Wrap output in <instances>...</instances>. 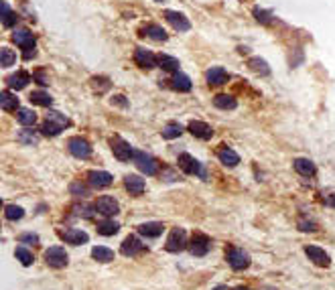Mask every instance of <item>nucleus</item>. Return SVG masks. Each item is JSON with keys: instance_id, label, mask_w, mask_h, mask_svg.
Segmentation results:
<instances>
[{"instance_id": "nucleus-11", "label": "nucleus", "mask_w": 335, "mask_h": 290, "mask_svg": "<svg viewBox=\"0 0 335 290\" xmlns=\"http://www.w3.org/2000/svg\"><path fill=\"white\" fill-rule=\"evenodd\" d=\"M164 19L171 23V27L175 29V31H189L191 29V23L187 21V17L185 15H181V13H175V11H164Z\"/></svg>"}, {"instance_id": "nucleus-21", "label": "nucleus", "mask_w": 335, "mask_h": 290, "mask_svg": "<svg viewBox=\"0 0 335 290\" xmlns=\"http://www.w3.org/2000/svg\"><path fill=\"white\" fill-rule=\"evenodd\" d=\"M205 77H207V83H210V85H222V83H226V81L230 79V75H228L222 67H212V69L205 73Z\"/></svg>"}, {"instance_id": "nucleus-47", "label": "nucleus", "mask_w": 335, "mask_h": 290, "mask_svg": "<svg viewBox=\"0 0 335 290\" xmlns=\"http://www.w3.org/2000/svg\"><path fill=\"white\" fill-rule=\"evenodd\" d=\"M325 205L335 207V195H327V197H325Z\"/></svg>"}, {"instance_id": "nucleus-30", "label": "nucleus", "mask_w": 335, "mask_h": 290, "mask_svg": "<svg viewBox=\"0 0 335 290\" xmlns=\"http://www.w3.org/2000/svg\"><path fill=\"white\" fill-rule=\"evenodd\" d=\"M118 229H120V223L114 219H106V221L98 223V233H102V235H114V233H118Z\"/></svg>"}, {"instance_id": "nucleus-19", "label": "nucleus", "mask_w": 335, "mask_h": 290, "mask_svg": "<svg viewBox=\"0 0 335 290\" xmlns=\"http://www.w3.org/2000/svg\"><path fill=\"white\" fill-rule=\"evenodd\" d=\"M29 81H31V75L27 71H17L15 75H11L7 79V83H9L11 89H23V87L29 85Z\"/></svg>"}, {"instance_id": "nucleus-15", "label": "nucleus", "mask_w": 335, "mask_h": 290, "mask_svg": "<svg viewBox=\"0 0 335 290\" xmlns=\"http://www.w3.org/2000/svg\"><path fill=\"white\" fill-rule=\"evenodd\" d=\"M134 61H136V65L142 67V69H152L158 59H156L150 51H146V49H136V51H134Z\"/></svg>"}, {"instance_id": "nucleus-38", "label": "nucleus", "mask_w": 335, "mask_h": 290, "mask_svg": "<svg viewBox=\"0 0 335 290\" xmlns=\"http://www.w3.org/2000/svg\"><path fill=\"white\" fill-rule=\"evenodd\" d=\"M250 69H252V71H256V73H262V75H268V73H270V69H268L266 61H264V59H258V57L250 59Z\"/></svg>"}, {"instance_id": "nucleus-29", "label": "nucleus", "mask_w": 335, "mask_h": 290, "mask_svg": "<svg viewBox=\"0 0 335 290\" xmlns=\"http://www.w3.org/2000/svg\"><path fill=\"white\" fill-rule=\"evenodd\" d=\"M29 100H31V104H35V106H43V108L51 106V102H53V98H51L47 91H41V89L33 91V93L29 95Z\"/></svg>"}, {"instance_id": "nucleus-27", "label": "nucleus", "mask_w": 335, "mask_h": 290, "mask_svg": "<svg viewBox=\"0 0 335 290\" xmlns=\"http://www.w3.org/2000/svg\"><path fill=\"white\" fill-rule=\"evenodd\" d=\"M142 35H146V37H150V39H154V41H166V33H164V29L162 27H158V25H146L144 29H142Z\"/></svg>"}, {"instance_id": "nucleus-16", "label": "nucleus", "mask_w": 335, "mask_h": 290, "mask_svg": "<svg viewBox=\"0 0 335 290\" xmlns=\"http://www.w3.org/2000/svg\"><path fill=\"white\" fill-rule=\"evenodd\" d=\"M189 132L195 136V138H201V140H210L214 136V128L201 120H195L189 124Z\"/></svg>"}, {"instance_id": "nucleus-45", "label": "nucleus", "mask_w": 335, "mask_h": 290, "mask_svg": "<svg viewBox=\"0 0 335 290\" xmlns=\"http://www.w3.org/2000/svg\"><path fill=\"white\" fill-rule=\"evenodd\" d=\"M33 79H35L37 83H41V85H47V83H49V77L45 75V71H35V73H33Z\"/></svg>"}, {"instance_id": "nucleus-34", "label": "nucleus", "mask_w": 335, "mask_h": 290, "mask_svg": "<svg viewBox=\"0 0 335 290\" xmlns=\"http://www.w3.org/2000/svg\"><path fill=\"white\" fill-rule=\"evenodd\" d=\"M17 118H19V122H21L23 126H33V124L37 122V114H35L33 110H27V108H21V110L17 112Z\"/></svg>"}, {"instance_id": "nucleus-40", "label": "nucleus", "mask_w": 335, "mask_h": 290, "mask_svg": "<svg viewBox=\"0 0 335 290\" xmlns=\"http://www.w3.org/2000/svg\"><path fill=\"white\" fill-rule=\"evenodd\" d=\"M61 126H57V124H53V122H49V120H45V124L41 126V132L45 134V136H59L61 134Z\"/></svg>"}, {"instance_id": "nucleus-13", "label": "nucleus", "mask_w": 335, "mask_h": 290, "mask_svg": "<svg viewBox=\"0 0 335 290\" xmlns=\"http://www.w3.org/2000/svg\"><path fill=\"white\" fill-rule=\"evenodd\" d=\"M305 254H307V256H309V260H311L313 264H317V266H323V268H327V266L331 264V260H329V254H327L325 250L317 248V246H307V248H305Z\"/></svg>"}, {"instance_id": "nucleus-18", "label": "nucleus", "mask_w": 335, "mask_h": 290, "mask_svg": "<svg viewBox=\"0 0 335 290\" xmlns=\"http://www.w3.org/2000/svg\"><path fill=\"white\" fill-rule=\"evenodd\" d=\"M124 187L130 195H142L144 193V179H140L136 175H128L124 179Z\"/></svg>"}, {"instance_id": "nucleus-2", "label": "nucleus", "mask_w": 335, "mask_h": 290, "mask_svg": "<svg viewBox=\"0 0 335 290\" xmlns=\"http://www.w3.org/2000/svg\"><path fill=\"white\" fill-rule=\"evenodd\" d=\"M179 167H181V171H185L187 175H195V177L205 179V171H203L201 163H199L197 159H193L191 155H187V153L179 155Z\"/></svg>"}, {"instance_id": "nucleus-32", "label": "nucleus", "mask_w": 335, "mask_h": 290, "mask_svg": "<svg viewBox=\"0 0 335 290\" xmlns=\"http://www.w3.org/2000/svg\"><path fill=\"white\" fill-rule=\"evenodd\" d=\"M158 65L164 71H171V73H177L179 71V61L175 57H169V55H160L158 57Z\"/></svg>"}, {"instance_id": "nucleus-12", "label": "nucleus", "mask_w": 335, "mask_h": 290, "mask_svg": "<svg viewBox=\"0 0 335 290\" xmlns=\"http://www.w3.org/2000/svg\"><path fill=\"white\" fill-rule=\"evenodd\" d=\"M88 183L94 189H106V187L112 185V175L106 173V171H92L88 175Z\"/></svg>"}, {"instance_id": "nucleus-49", "label": "nucleus", "mask_w": 335, "mask_h": 290, "mask_svg": "<svg viewBox=\"0 0 335 290\" xmlns=\"http://www.w3.org/2000/svg\"><path fill=\"white\" fill-rule=\"evenodd\" d=\"M236 290H250V288H242V286H240V288H236Z\"/></svg>"}, {"instance_id": "nucleus-6", "label": "nucleus", "mask_w": 335, "mask_h": 290, "mask_svg": "<svg viewBox=\"0 0 335 290\" xmlns=\"http://www.w3.org/2000/svg\"><path fill=\"white\" fill-rule=\"evenodd\" d=\"M45 262H47L51 268H65L69 260H67V254H65L63 248L53 246V248H49V250L45 252Z\"/></svg>"}, {"instance_id": "nucleus-25", "label": "nucleus", "mask_w": 335, "mask_h": 290, "mask_svg": "<svg viewBox=\"0 0 335 290\" xmlns=\"http://www.w3.org/2000/svg\"><path fill=\"white\" fill-rule=\"evenodd\" d=\"M171 87L177 89V91H189L191 89V79L185 75V73H173L171 77Z\"/></svg>"}, {"instance_id": "nucleus-7", "label": "nucleus", "mask_w": 335, "mask_h": 290, "mask_svg": "<svg viewBox=\"0 0 335 290\" xmlns=\"http://www.w3.org/2000/svg\"><path fill=\"white\" fill-rule=\"evenodd\" d=\"M185 246H187V233H185V229H179V227H175L171 233H169V237H166V250L169 252H181V250H185Z\"/></svg>"}, {"instance_id": "nucleus-33", "label": "nucleus", "mask_w": 335, "mask_h": 290, "mask_svg": "<svg viewBox=\"0 0 335 290\" xmlns=\"http://www.w3.org/2000/svg\"><path fill=\"white\" fill-rule=\"evenodd\" d=\"M181 132H183L181 124H177V122H169V124H166V126L162 128V138H166V140H173V138L181 136Z\"/></svg>"}, {"instance_id": "nucleus-26", "label": "nucleus", "mask_w": 335, "mask_h": 290, "mask_svg": "<svg viewBox=\"0 0 335 290\" xmlns=\"http://www.w3.org/2000/svg\"><path fill=\"white\" fill-rule=\"evenodd\" d=\"M0 106L7 112H15V110H19V98H15L11 91H3L0 93Z\"/></svg>"}, {"instance_id": "nucleus-31", "label": "nucleus", "mask_w": 335, "mask_h": 290, "mask_svg": "<svg viewBox=\"0 0 335 290\" xmlns=\"http://www.w3.org/2000/svg\"><path fill=\"white\" fill-rule=\"evenodd\" d=\"M92 256L98 260V262H112L114 260V252L110 250V248H104V246H96L94 250H92Z\"/></svg>"}, {"instance_id": "nucleus-42", "label": "nucleus", "mask_w": 335, "mask_h": 290, "mask_svg": "<svg viewBox=\"0 0 335 290\" xmlns=\"http://www.w3.org/2000/svg\"><path fill=\"white\" fill-rule=\"evenodd\" d=\"M19 241L21 244H39V235L37 233H23V235H19Z\"/></svg>"}, {"instance_id": "nucleus-39", "label": "nucleus", "mask_w": 335, "mask_h": 290, "mask_svg": "<svg viewBox=\"0 0 335 290\" xmlns=\"http://www.w3.org/2000/svg\"><path fill=\"white\" fill-rule=\"evenodd\" d=\"M15 254H17V260H19L23 266H31V264H33V260H35V258H33V254H31L27 248H17V252H15Z\"/></svg>"}, {"instance_id": "nucleus-9", "label": "nucleus", "mask_w": 335, "mask_h": 290, "mask_svg": "<svg viewBox=\"0 0 335 290\" xmlns=\"http://www.w3.org/2000/svg\"><path fill=\"white\" fill-rule=\"evenodd\" d=\"M228 264H230L234 270H244V268L250 266V256H248L244 250H240V248H232V250L228 252Z\"/></svg>"}, {"instance_id": "nucleus-41", "label": "nucleus", "mask_w": 335, "mask_h": 290, "mask_svg": "<svg viewBox=\"0 0 335 290\" xmlns=\"http://www.w3.org/2000/svg\"><path fill=\"white\" fill-rule=\"evenodd\" d=\"M47 120L53 122V124H57V126H61L63 130H65V126H69V120L63 114H59V112H49L47 114Z\"/></svg>"}, {"instance_id": "nucleus-4", "label": "nucleus", "mask_w": 335, "mask_h": 290, "mask_svg": "<svg viewBox=\"0 0 335 290\" xmlns=\"http://www.w3.org/2000/svg\"><path fill=\"white\" fill-rule=\"evenodd\" d=\"M67 147H69V153L75 157V159H90L92 157V147H90V142L75 136L67 142Z\"/></svg>"}, {"instance_id": "nucleus-23", "label": "nucleus", "mask_w": 335, "mask_h": 290, "mask_svg": "<svg viewBox=\"0 0 335 290\" xmlns=\"http://www.w3.org/2000/svg\"><path fill=\"white\" fill-rule=\"evenodd\" d=\"M39 132L35 130V128H23L19 134H17V140L21 142V144H27V147H33V144H37L39 142Z\"/></svg>"}, {"instance_id": "nucleus-5", "label": "nucleus", "mask_w": 335, "mask_h": 290, "mask_svg": "<svg viewBox=\"0 0 335 290\" xmlns=\"http://www.w3.org/2000/svg\"><path fill=\"white\" fill-rule=\"evenodd\" d=\"M112 153H114V157L118 159V161H122V163H126V161H130V159H134V151H132V147L126 142V140H122V138H112Z\"/></svg>"}, {"instance_id": "nucleus-10", "label": "nucleus", "mask_w": 335, "mask_h": 290, "mask_svg": "<svg viewBox=\"0 0 335 290\" xmlns=\"http://www.w3.org/2000/svg\"><path fill=\"white\" fill-rule=\"evenodd\" d=\"M189 248H191V254L193 256H205L210 252V248H212V239L205 233H195Z\"/></svg>"}, {"instance_id": "nucleus-24", "label": "nucleus", "mask_w": 335, "mask_h": 290, "mask_svg": "<svg viewBox=\"0 0 335 290\" xmlns=\"http://www.w3.org/2000/svg\"><path fill=\"white\" fill-rule=\"evenodd\" d=\"M218 159H220V163H222L224 167H230V169L240 163V157H238L232 149H228V147H224V149L218 153Z\"/></svg>"}, {"instance_id": "nucleus-46", "label": "nucleus", "mask_w": 335, "mask_h": 290, "mask_svg": "<svg viewBox=\"0 0 335 290\" xmlns=\"http://www.w3.org/2000/svg\"><path fill=\"white\" fill-rule=\"evenodd\" d=\"M299 229H301V231H315L317 225H315L313 221H305V219H301V221H299Z\"/></svg>"}, {"instance_id": "nucleus-43", "label": "nucleus", "mask_w": 335, "mask_h": 290, "mask_svg": "<svg viewBox=\"0 0 335 290\" xmlns=\"http://www.w3.org/2000/svg\"><path fill=\"white\" fill-rule=\"evenodd\" d=\"M254 15H256V19H258V21H262L264 25H268V23L272 21V19H270V13H266V11H260V9H256V11H254Z\"/></svg>"}, {"instance_id": "nucleus-36", "label": "nucleus", "mask_w": 335, "mask_h": 290, "mask_svg": "<svg viewBox=\"0 0 335 290\" xmlns=\"http://www.w3.org/2000/svg\"><path fill=\"white\" fill-rule=\"evenodd\" d=\"M17 21H19V17L9 9L7 3H3V25H5V27H13Z\"/></svg>"}, {"instance_id": "nucleus-17", "label": "nucleus", "mask_w": 335, "mask_h": 290, "mask_svg": "<svg viewBox=\"0 0 335 290\" xmlns=\"http://www.w3.org/2000/svg\"><path fill=\"white\" fill-rule=\"evenodd\" d=\"M122 254L124 256H138L140 252H144V244H140V239L136 235H128L124 241H122Z\"/></svg>"}, {"instance_id": "nucleus-20", "label": "nucleus", "mask_w": 335, "mask_h": 290, "mask_svg": "<svg viewBox=\"0 0 335 290\" xmlns=\"http://www.w3.org/2000/svg\"><path fill=\"white\" fill-rule=\"evenodd\" d=\"M292 165H295V171H297L299 175H303V177H313V175L317 173L315 163L309 161V159H297Z\"/></svg>"}, {"instance_id": "nucleus-1", "label": "nucleus", "mask_w": 335, "mask_h": 290, "mask_svg": "<svg viewBox=\"0 0 335 290\" xmlns=\"http://www.w3.org/2000/svg\"><path fill=\"white\" fill-rule=\"evenodd\" d=\"M13 41L25 51V57L29 59L31 55H35V37L29 29H17L13 35Z\"/></svg>"}, {"instance_id": "nucleus-8", "label": "nucleus", "mask_w": 335, "mask_h": 290, "mask_svg": "<svg viewBox=\"0 0 335 290\" xmlns=\"http://www.w3.org/2000/svg\"><path fill=\"white\" fill-rule=\"evenodd\" d=\"M94 207H96V211H98L100 215H104V217H114V215L120 211L118 201L112 199V197H100Z\"/></svg>"}, {"instance_id": "nucleus-48", "label": "nucleus", "mask_w": 335, "mask_h": 290, "mask_svg": "<svg viewBox=\"0 0 335 290\" xmlns=\"http://www.w3.org/2000/svg\"><path fill=\"white\" fill-rule=\"evenodd\" d=\"M214 290H228V288H226V286H216Z\"/></svg>"}, {"instance_id": "nucleus-14", "label": "nucleus", "mask_w": 335, "mask_h": 290, "mask_svg": "<svg viewBox=\"0 0 335 290\" xmlns=\"http://www.w3.org/2000/svg\"><path fill=\"white\" fill-rule=\"evenodd\" d=\"M59 235H61V239L63 241H67V244H71V246H81V244H86L88 239H90V235L86 233V231H81V229H65V231H59Z\"/></svg>"}, {"instance_id": "nucleus-37", "label": "nucleus", "mask_w": 335, "mask_h": 290, "mask_svg": "<svg viewBox=\"0 0 335 290\" xmlns=\"http://www.w3.org/2000/svg\"><path fill=\"white\" fill-rule=\"evenodd\" d=\"M5 215H7L9 221H19V219H23L25 211H23V207H19V205H7Z\"/></svg>"}, {"instance_id": "nucleus-35", "label": "nucleus", "mask_w": 335, "mask_h": 290, "mask_svg": "<svg viewBox=\"0 0 335 290\" xmlns=\"http://www.w3.org/2000/svg\"><path fill=\"white\" fill-rule=\"evenodd\" d=\"M17 63V53L9 47H3V51H0V65L3 67H13Z\"/></svg>"}, {"instance_id": "nucleus-28", "label": "nucleus", "mask_w": 335, "mask_h": 290, "mask_svg": "<svg viewBox=\"0 0 335 290\" xmlns=\"http://www.w3.org/2000/svg\"><path fill=\"white\" fill-rule=\"evenodd\" d=\"M214 106L220 108V110H234V108L238 106V102H236V98H232V95L220 93V95L214 98Z\"/></svg>"}, {"instance_id": "nucleus-22", "label": "nucleus", "mask_w": 335, "mask_h": 290, "mask_svg": "<svg viewBox=\"0 0 335 290\" xmlns=\"http://www.w3.org/2000/svg\"><path fill=\"white\" fill-rule=\"evenodd\" d=\"M138 233L144 237H158L162 233V223H158V221L142 223V225H138Z\"/></svg>"}, {"instance_id": "nucleus-44", "label": "nucleus", "mask_w": 335, "mask_h": 290, "mask_svg": "<svg viewBox=\"0 0 335 290\" xmlns=\"http://www.w3.org/2000/svg\"><path fill=\"white\" fill-rule=\"evenodd\" d=\"M71 193L77 195V197H83V195H88V189H86L81 183H73V185H71Z\"/></svg>"}, {"instance_id": "nucleus-3", "label": "nucleus", "mask_w": 335, "mask_h": 290, "mask_svg": "<svg viewBox=\"0 0 335 290\" xmlns=\"http://www.w3.org/2000/svg\"><path fill=\"white\" fill-rule=\"evenodd\" d=\"M134 165L138 167V171H142L148 177L156 175V171H158V163L146 153H134Z\"/></svg>"}]
</instances>
